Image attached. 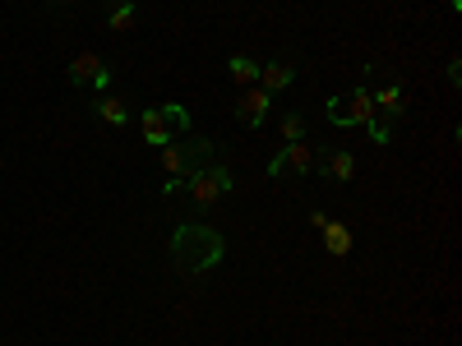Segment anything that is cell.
I'll return each mask as SVG.
<instances>
[{
  "label": "cell",
  "instance_id": "1",
  "mask_svg": "<svg viewBox=\"0 0 462 346\" xmlns=\"http://www.w3.org/2000/svg\"><path fill=\"white\" fill-rule=\"evenodd\" d=\"M226 254V241H222V231L204 226V222H185L176 226V236H171V263H176V273L185 278H204L208 268H217Z\"/></svg>",
  "mask_w": 462,
  "mask_h": 346
},
{
  "label": "cell",
  "instance_id": "2",
  "mask_svg": "<svg viewBox=\"0 0 462 346\" xmlns=\"http://www.w3.org/2000/svg\"><path fill=\"white\" fill-rule=\"evenodd\" d=\"M213 139H189V143H180V139H171L167 148H158L162 152V171L171 176L167 185H162V195H176V185L189 176V171H195V167H204L208 158H213Z\"/></svg>",
  "mask_w": 462,
  "mask_h": 346
},
{
  "label": "cell",
  "instance_id": "3",
  "mask_svg": "<svg viewBox=\"0 0 462 346\" xmlns=\"http://www.w3.org/2000/svg\"><path fill=\"white\" fill-rule=\"evenodd\" d=\"M139 130H143V143H152V148H167L176 134H185V130H189V111H185L180 102L148 106V111L139 115Z\"/></svg>",
  "mask_w": 462,
  "mask_h": 346
},
{
  "label": "cell",
  "instance_id": "4",
  "mask_svg": "<svg viewBox=\"0 0 462 346\" xmlns=\"http://www.w3.org/2000/svg\"><path fill=\"white\" fill-rule=\"evenodd\" d=\"M180 185L189 189V199H195V208H213L222 195H231V185H236V176H231V167H213V162H204V167L189 171Z\"/></svg>",
  "mask_w": 462,
  "mask_h": 346
},
{
  "label": "cell",
  "instance_id": "5",
  "mask_svg": "<svg viewBox=\"0 0 462 346\" xmlns=\"http://www.w3.org/2000/svg\"><path fill=\"white\" fill-rule=\"evenodd\" d=\"M324 115H328V125H370V121H374V93L361 84V88H352V93L333 97V102L324 106Z\"/></svg>",
  "mask_w": 462,
  "mask_h": 346
},
{
  "label": "cell",
  "instance_id": "6",
  "mask_svg": "<svg viewBox=\"0 0 462 346\" xmlns=\"http://www.w3.org/2000/svg\"><path fill=\"white\" fill-rule=\"evenodd\" d=\"M310 171H319V152L305 139L300 143H282V152L268 162V176H273V180H282V176H310Z\"/></svg>",
  "mask_w": 462,
  "mask_h": 346
},
{
  "label": "cell",
  "instance_id": "7",
  "mask_svg": "<svg viewBox=\"0 0 462 346\" xmlns=\"http://www.w3.org/2000/svg\"><path fill=\"white\" fill-rule=\"evenodd\" d=\"M65 79L74 84V88H97V93H106V84H111V69H106V60L102 56H93V51H79L69 65H65Z\"/></svg>",
  "mask_w": 462,
  "mask_h": 346
},
{
  "label": "cell",
  "instance_id": "8",
  "mask_svg": "<svg viewBox=\"0 0 462 346\" xmlns=\"http://www.w3.org/2000/svg\"><path fill=\"white\" fill-rule=\"evenodd\" d=\"M268 102H273V97H268L263 88H245L241 97H236V121L241 125H263V115H268Z\"/></svg>",
  "mask_w": 462,
  "mask_h": 346
},
{
  "label": "cell",
  "instance_id": "9",
  "mask_svg": "<svg viewBox=\"0 0 462 346\" xmlns=\"http://www.w3.org/2000/svg\"><path fill=\"white\" fill-rule=\"evenodd\" d=\"M296 84V65H287V60H268V65H259V88L273 97V93H282V88H291Z\"/></svg>",
  "mask_w": 462,
  "mask_h": 346
},
{
  "label": "cell",
  "instance_id": "10",
  "mask_svg": "<svg viewBox=\"0 0 462 346\" xmlns=\"http://www.w3.org/2000/svg\"><path fill=\"white\" fill-rule=\"evenodd\" d=\"M319 171H324L328 180H337V185H346V180H352V176H356V158H352V152H346V148H333V152H328V158H319Z\"/></svg>",
  "mask_w": 462,
  "mask_h": 346
},
{
  "label": "cell",
  "instance_id": "11",
  "mask_svg": "<svg viewBox=\"0 0 462 346\" xmlns=\"http://www.w3.org/2000/svg\"><path fill=\"white\" fill-rule=\"evenodd\" d=\"M93 115L97 121H106V125H130V106H125V97H111V93H97V102H93Z\"/></svg>",
  "mask_w": 462,
  "mask_h": 346
},
{
  "label": "cell",
  "instance_id": "12",
  "mask_svg": "<svg viewBox=\"0 0 462 346\" xmlns=\"http://www.w3.org/2000/svg\"><path fill=\"white\" fill-rule=\"evenodd\" d=\"M374 115H383V121H402V115H407V97H402L398 84L374 93Z\"/></svg>",
  "mask_w": 462,
  "mask_h": 346
},
{
  "label": "cell",
  "instance_id": "13",
  "mask_svg": "<svg viewBox=\"0 0 462 346\" xmlns=\"http://www.w3.org/2000/svg\"><path fill=\"white\" fill-rule=\"evenodd\" d=\"M319 231H324V250H328L333 259L352 254V226H342V222H333V217H328Z\"/></svg>",
  "mask_w": 462,
  "mask_h": 346
},
{
  "label": "cell",
  "instance_id": "14",
  "mask_svg": "<svg viewBox=\"0 0 462 346\" xmlns=\"http://www.w3.org/2000/svg\"><path fill=\"white\" fill-rule=\"evenodd\" d=\"M226 74H231V84L254 88V84H259V60H250V56H231V60H226Z\"/></svg>",
  "mask_w": 462,
  "mask_h": 346
},
{
  "label": "cell",
  "instance_id": "15",
  "mask_svg": "<svg viewBox=\"0 0 462 346\" xmlns=\"http://www.w3.org/2000/svg\"><path fill=\"white\" fill-rule=\"evenodd\" d=\"M134 19H139V5H134V0H111V14H106V28H111V32L134 28Z\"/></svg>",
  "mask_w": 462,
  "mask_h": 346
},
{
  "label": "cell",
  "instance_id": "16",
  "mask_svg": "<svg viewBox=\"0 0 462 346\" xmlns=\"http://www.w3.org/2000/svg\"><path fill=\"white\" fill-rule=\"evenodd\" d=\"M282 139H287V143H300V139H305V115H300V111L282 115Z\"/></svg>",
  "mask_w": 462,
  "mask_h": 346
},
{
  "label": "cell",
  "instance_id": "17",
  "mask_svg": "<svg viewBox=\"0 0 462 346\" xmlns=\"http://www.w3.org/2000/svg\"><path fill=\"white\" fill-rule=\"evenodd\" d=\"M365 130H370V143H379V148L393 139V121H383V115H374V121H370Z\"/></svg>",
  "mask_w": 462,
  "mask_h": 346
},
{
  "label": "cell",
  "instance_id": "18",
  "mask_svg": "<svg viewBox=\"0 0 462 346\" xmlns=\"http://www.w3.org/2000/svg\"><path fill=\"white\" fill-rule=\"evenodd\" d=\"M448 79H453V84H462V60H457V56L448 60Z\"/></svg>",
  "mask_w": 462,
  "mask_h": 346
},
{
  "label": "cell",
  "instance_id": "19",
  "mask_svg": "<svg viewBox=\"0 0 462 346\" xmlns=\"http://www.w3.org/2000/svg\"><path fill=\"white\" fill-rule=\"evenodd\" d=\"M47 5H74V0H47Z\"/></svg>",
  "mask_w": 462,
  "mask_h": 346
}]
</instances>
